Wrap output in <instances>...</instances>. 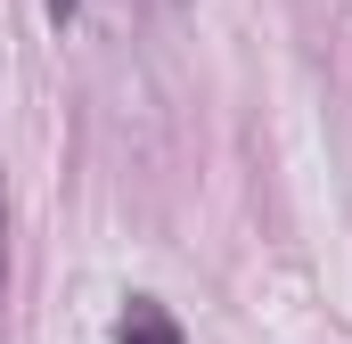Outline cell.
<instances>
[{"label": "cell", "instance_id": "cell-1", "mask_svg": "<svg viewBox=\"0 0 352 344\" xmlns=\"http://www.w3.org/2000/svg\"><path fill=\"white\" fill-rule=\"evenodd\" d=\"M115 344H180V320L156 303V295H131V312H123Z\"/></svg>", "mask_w": 352, "mask_h": 344}, {"label": "cell", "instance_id": "cell-2", "mask_svg": "<svg viewBox=\"0 0 352 344\" xmlns=\"http://www.w3.org/2000/svg\"><path fill=\"white\" fill-rule=\"evenodd\" d=\"M0 303H8V197H0Z\"/></svg>", "mask_w": 352, "mask_h": 344}, {"label": "cell", "instance_id": "cell-3", "mask_svg": "<svg viewBox=\"0 0 352 344\" xmlns=\"http://www.w3.org/2000/svg\"><path fill=\"white\" fill-rule=\"evenodd\" d=\"M82 17V0H50V25H74Z\"/></svg>", "mask_w": 352, "mask_h": 344}]
</instances>
